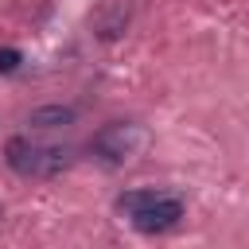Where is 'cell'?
I'll use <instances>...</instances> for the list:
<instances>
[{"mask_svg":"<svg viewBox=\"0 0 249 249\" xmlns=\"http://www.w3.org/2000/svg\"><path fill=\"white\" fill-rule=\"evenodd\" d=\"M4 160L23 179H51V175H58V171L70 167V148L39 144L31 136H12L8 148H4Z\"/></svg>","mask_w":249,"mask_h":249,"instance_id":"cell-2","label":"cell"},{"mask_svg":"<svg viewBox=\"0 0 249 249\" xmlns=\"http://www.w3.org/2000/svg\"><path fill=\"white\" fill-rule=\"evenodd\" d=\"M74 109L70 105H43V109H31V117H27V124L31 128H66V124H74Z\"/></svg>","mask_w":249,"mask_h":249,"instance_id":"cell-4","label":"cell"},{"mask_svg":"<svg viewBox=\"0 0 249 249\" xmlns=\"http://www.w3.org/2000/svg\"><path fill=\"white\" fill-rule=\"evenodd\" d=\"M19 62H23V54H19L16 47H0V74H12V70H19Z\"/></svg>","mask_w":249,"mask_h":249,"instance_id":"cell-5","label":"cell"},{"mask_svg":"<svg viewBox=\"0 0 249 249\" xmlns=\"http://www.w3.org/2000/svg\"><path fill=\"white\" fill-rule=\"evenodd\" d=\"M144 144H148V132H144L140 124L113 121V124H105V128L93 136V144H89V148H93L105 163H124V160H132Z\"/></svg>","mask_w":249,"mask_h":249,"instance_id":"cell-3","label":"cell"},{"mask_svg":"<svg viewBox=\"0 0 249 249\" xmlns=\"http://www.w3.org/2000/svg\"><path fill=\"white\" fill-rule=\"evenodd\" d=\"M117 214L140 230V233H163L171 226H179L183 218V198L171 195V191H152V187H140V191H124L117 198Z\"/></svg>","mask_w":249,"mask_h":249,"instance_id":"cell-1","label":"cell"}]
</instances>
